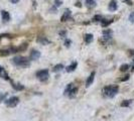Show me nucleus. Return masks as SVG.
I'll return each instance as SVG.
<instances>
[{
    "label": "nucleus",
    "mask_w": 134,
    "mask_h": 121,
    "mask_svg": "<svg viewBox=\"0 0 134 121\" xmlns=\"http://www.w3.org/2000/svg\"><path fill=\"white\" fill-rule=\"evenodd\" d=\"M130 103H131V100H124L121 103V106L122 107H128L130 105Z\"/></svg>",
    "instance_id": "aec40b11"
},
{
    "label": "nucleus",
    "mask_w": 134,
    "mask_h": 121,
    "mask_svg": "<svg viewBox=\"0 0 134 121\" xmlns=\"http://www.w3.org/2000/svg\"><path fill=\"white\" fill-rule=\"evenodd\" d=\"M113 22V20H107V21H105V20L103 19L102 20V25L104 27H106V26H108L110 23H112Z\"/></svg>",
    "instance_id": "412c9836"
},
{
    "label": "nucleus",
    "mask_w": 134,
    "mask_h": 121,
    "mask_svg": "<svg viewBox=\"0 0 134 121\" xmlns=\"http://www.w3.org/2000/svg\"><path fill=\"white\" fill-rule=\"evenodd\" d=\"M54 4H55V6H60V4H63V1L62 0H55L54 1Z\"/></svg>",
    "instance_id": "bb28decb"
},
{
    "label": "nucleus",
    "mask_w": 134,
    "mask_h": 121,
    "mask_svg": "<svg viewBox=\"0 0 134 121\" xmlns=\"http://www.w3.org/2000/svg\"><path fill=\"white\" fill-rule=\"evenodd\" d=\"M18 103H19V98L16 97V96L10 97L9 99L5 100V104H6V106H8V107H15Z\"/></svg>",
    "instance_id": "20e7f679"
},
{
    "label": "nucleus",
    "mask_w": 134,
    "mask_h": 121,
    "mask_svg": "<svg viewBox=\"0 0 134 121\" xmlns=\"http://www.w3.org/2000/svg\"><path fill=\"white\" fill-rule=\"evenodd\" d=\"M132 71L134 72V60H133V67H132Z\"/></svg>",
    "instance_id": "72a5a7b5"
},
{
    "label": "nucleus",
    "mask_w": 134,
    "mask_h": 121,
    "mask_svg": "<svg viewBox=\"0 0 134 121\" xmlns=\"http://www.w3.org/2000/svg\"><path fill=\"white\" fill-rule=\"evenodd\" d=\"M11 84H12L13 89H15L16 91H21V90L24 89V86H22L21 84H15V83H13V82H11Z\"/></svg>",
    "instance_id": "4468645a"
},
{
    "label": "nucleus",
    "mask_w": 134,
    "mask_h": 121,
    "mask_svg": "<svg viewBox=\"0 0 134 121\" xmlns=\"http://www.w3.org/2000/svg\"><path fill=\"white\" fill-rule=\"evenodd\" d=\"M77 93H78V88L75 87L74 84H69L68 87L66 88V90H65L64 94L68 96V97H70V98H74L75 96L77 95Z\"/></svg>",
    "instance_id": "7ed1b4c3"
},
{
    "label": "nucleus",
    "mask_w": 134,
    "mask_h": 121,
    "mask_svg": "<svg viewBox=\"0 0 134 121\" xmlns=\"http://www.w3.org/2000/svg\"><path fill=\"white\" fill-rule=\"evenodd\" d=\"M18 1H19V0H11V2H12V3H17Z\"/></svg>",
    "instance_id": "473e14b6"
},
{
    "label": "nucleus",
    "mask_w": 134,
    "mask_h": 121,
    "mask_svg": "<svg viewBox=\"0 0 134 121\" xmlns=\"http://www.w3.org/2000/svg\"><path fill=\"white\" fill-rule=\"evenodd\" d=\"M109 9L111 11H115L117 9V2H116V0H111L110 1V3H109Z\"/></svg>",
    "instance_id": "9d476101"
},
{
    "label": "nucleus",
    "mask_w": 134,
    "mask_h": 121,
    "mask_svg": "<svg viewBox=\"0 0 134 121\" xmlns=\"http://www.w3.org/2000/svg\"><path fill=\"white\" fill-rule=\"evenodd\" d=\"M84 40H85V41H86V43H90V42H92V40H93V35H92L91 34H85Z\"/></svg>",
    "instance_id": "dca6fc26"
},
{
    "label": "nucleus",
    "mask_w": 134,
    "mask_h": 121,
    "mask_svg": "<svg viewBox=\"0 0 134 121\" xmlns=\"http://www.w3.org/2000/svg\"><path fill=\"white\" fill-rule=\"evenodd\" d=\"M1 16H2V19L4 20V21H8V20L10 19V15L9 13L5 11V10H3L2 12H1Z\"/></svg>",
    "instance_id": "ddd939ff"
},
{
    "label": "nucleus",
    "mask_w": 134,
    "mask_h": 121,
    "mask_svg": "<svg viewBox=\"0 0 134 121\" xmlns=\"http://www.w3.org/2000/svg\"><path fill=\"white\" fill-rule=\"evenodd\" d=\"M60 36H63V37H64V36H66V31H65V30L60 31Z\"/></svg>",
    "instance_id": "c756f323"
},
{
    "label": "nucleus",
    "mask_w": 134,
    "mask_h": 121,
    "mask_svg": "<svg viewBox=\"0 0 134 121\" xmlns=\"http://www.w3.org/2000/svg\"><path fill=\"white\" fill-rule=\"evenodd\" d=\"M36 77L41 82H44L48 79V71L47 70H40L36 73Z\"/></svg>",
    "instance_id": "39448f33"
},
{
    "label": "nucleus",
    "mask_w": 134,
    "mask_h": 121,
    "mask_svg": "<svg viewBox=\"0 0 134 121\" xmlns=\"http://www.w3.org/2000/svg\"><path fill=\"white\" fill-rule=\"evenodd\" d=\"M128 69H129V65L128 64H124V65H122L120 67V71L121 72H126V71H128Z\"/></svg>",
    "instance_id": "6ab92c4d"
},
{
    "label": "nucleus",
    "mask_w": 134,
    "mask_h": 121,
    "mask_svg": "<svg viewBox=\"0 0 134 121\" xmlns=\"http://www.w3.org/2000/svg\"><path fill=\"white\" fill-rule=\"evenodd\" d=\"M70 15H71V11H69V10H66L64 14L62 15V17H60V20L62 21H67L69 18H70Z\"/></svg>",
    "instance_id": "f8f14e48"
},
{
    "label": "nucleus",
    "mask_w": 134,
    "mask_h": 121,
    "mask_svg": "<svg viewBox=\"0 0 134 121\" xmlns=\"http://www.w3.org/2000/svg\"><path fill=\"white\" fill-rule=\"evenodd\" d=\"M119 91V87L116 86V85H109L106 87L103 88V94L105 95L108 98H113L115 95L118 93Z\"/></svg>",
    "instance_id": "f257e3e1"
},
{
    "label": "nucleus",
    "mask_w": 134,
    "mask_h": 121,
    "mask_svg": "<svg viewBox=\"0 0 134 121\" xmlns=\"http://www.w3.org/2000/svg\"><path fill=\"white\" fill-rule=\"evenodd\" d=\"M9 54H10L9 50H8V51H0V54H1V56H8Z\"/></svg>",
    "instance_id": "393cba45"
},
{
    "label": "nucleus",
    "mask_w": 134,
    "mask_h": 121,
    "mask_svg": "<svg viewBox=\"0 0 134 121\" xmlns=\"http://www.w3.org/2000/svg\"><path fill=\"white\" fill-rule=\"evenodd\" d=\"M129 20H130V22L134 23V12H132V13L129 15Z\"/></svg>",
    "instance_id": "a878e982"
},
{
    "label": "nucleus",
    "mask_w": 134,
    "mask_h": 121,
    "mask_svg": "<svg viewBox=\"0 0 134 121\" xmlns=\"http://www.w3.org/2000/svg\"><path fill=\"white\" fill-rule=\"evenodd\" d=\"M17 48H18V52H20V51L23 52V51H25V50L27 48V43H23L22 46H20V47H17Z\"/></svg>",
    "instance_id": "4be33fe9"
},
{
    "label": "nucleus",
    "mask_w": 134,
    "mask_h": 121,
    "mask_svg": "<svg viewBox=\"0 0 134 121\" xmlns=\"http://www.w3.org/2000/svg\"><path fill=\"white\" fill-rule=\"evenodd\" d=\"M129 77H130L129 75H126V76H124V78L121 79V81H122V82H125V81H127L128 79H129Z\"/></svg>",
    "instance_id": "cd10ccee"
},
{
    "label": "nucleus",
    "mask_w": 134,
    "mask_h": 121,
    "mask_svg": "<svg viewBox=\"0 0 134 121\" xmlns=\"http://www.w3.org/2000/svg\"><path fill=\"white\" fill-rule=\"evenodd\" d=\"M6 96H7V93H0V102L4 101Z\"/></svg>",
    "instance_id": "b1692460"
},
{
    "label": "nucleus",
    "mask_w": 134,
    "mask_h": 121,
    "mask_svg": "<svg viewBox=\"0 0 134 121\" xmlns=\"http://www.w3.org/2000/svg\"><path fill=\"white\" fill-rule=\"evenodd\" d=\"M64 69V66L62 65V64H58V65H55L54 67V69H53V72L54 73H59L60 71H62Z\"/></svg>",
    "instance_id": "f3484780"
},
{
    "label": "nucleus",
    "mask_w": 134,
    "mask_h": 121,
    "mask_svg": "<svg viewBox=\"0 0 134 121\" xmlns=\"http://www.w3.org/2000/svg\"><path fill=\"white\" fill-rule=\"evenodd\" d=\"M40 53L38 51H35V50L31 51V53H30V60H37V59H40Z\"/></svg>",
    "instance_id": "0eeeda50"
},
{
    "label": "nucleus",
    "mask_w": 134,
    "mask_h": 121,
    "mask_svg": "<svg viewBox=\"0 0 134 121\" xmlns=\"http://www.w3.org/2000/svg\"><path fill=\"white\" fill-rule=\"evenodd\" d=\"M94 78H95V72H92L91 75L89 76V78L86 81V87H90L92 85V83L94 82Z\"/></svg>",
    "instance_id": "6e6552de"
},
{
    "label": "nucleus",
    "mask_w": 134,
    "mask_h": 121,
    "mask_svg": "<svg viewBox=\"0 0 134 121\" xmlns=\"http://www.w3.org/2000/svg\"><path fill=\"white\" fill-rule=\"evenodd\" d=\"M37 41L40 42V43H42V45H47V43H49L51 41L46 38V37H40V38H37Z\"/></svg>",
    "instance_id": "a211bd4d"
},
{
    "label": "nucleus",
    "mask_w": 134,
    "mask_h": 121,
    "mask_svg": "<svg viewBox=\"0 0 134 121\" xmlns=\"http://www.w3.org/2000/svg\"><path fill=\"white\" fill-rule=\"evenodd\" d=\"M12 63H13L15 66H17V67H28L29 66V60H28V59L25 58V57H21V56L13 58L12 59Z\"/></svg>",
    "instance_id": "f03ea898"
},
{
    "label": "nucleus",
    "mask_w": 134,
    "mask_h": 121,
    "mask_svg": "<svg viewBox=\"0 0 134 121\" xmlns=\"http://www.w3.org/2000/svg\"><path fill=\"white\" fill-rule=\"evenodd\" d=\"M111 35H112V30L111 29H105L103 31V36H104L105 40H109L111 37Z\"/></svg>",
    "instance_id": "9b49d317"
},
{
    "label": "nucleus",
    "mask_w": 134,
    "mask_h": 121,
    "mask_svg": "<svg viewBox=\"0 0 134 121\" xmlns=\"http://www.w3.org/2000/svg\"><path fill=\"white\" fill-rule=\"evenodd\" d=\"M86 6L88 7V8H94L95 6H96V2H95L94 0H87L86 1Z\"/></svg>",
    "instance_id": "2eb2a0df"
},
{
    "label": "nucleus",
    "mask_w": 134,
    "mask_h": 121,
    "mask_svg": "<svg viewBox=\"0 0 134 121\" xmlns=\"http://www.w3.org/2000/svg\"><path fill=\"white\" fill-rule=\"evenodd\" d=\"M76 6H77V7H81L82 5H81L80 2H76Z\"/></svg>",
    "instance_id": "2f4dec72"
},
{
    "label": "nucleus",
    "mask_w": 134,
    "mask_h": 121,
    "mask_svg": "<svg viewBox=\"0 0 134 121\" xmlns=\"http://www.w3.org/2000/svg\"><path fill=\"white\" fill-rule=\"evenodd\" d=\"M0 77H1L2 79H4V80H7V81L10 80V78H9V76L7 74V72L5 71V69L2 68L1 66H0Z\"/></svg>",
    "instance_id": "423d86ee"
},
{
    "label": "nucleus",
    "mask_w": 134,
    "mask_h": 121,
    "mask_svg": "<svg viewBox=\"0 0 134 121\" xmlns=\"http://www.w3.org/2000/svg\"><path fill=\"white\" fill-rule=\"evenodd\" d=\"M71 42H72V41H71L70 40H66V41H65V45H66V47H70V46H71Z\"/></svg>",
    "instance_id": "c85d7f7f"
},
{
    "label": "nucleus",
    "mask_w": 134,
    "mask_h": 121,
    "mask_svg": "<svg viewBox=\"0 0 134 121\" xmlns=\"http://www.w3.org/2000/svg\"><path fill=\"white\" fill-rule=\"evenodd\" d=\"M94 20L95 21H102V20H103V17H102V15H95Z\"/></svg>",
    "instance_id": "5701e85b"
},
{
    "label": "nucleus",
    "mask_w": 134,
    "mask_h": 121,
    "mask_svg": "<svg viewBox=\"0 0 134 121\" xmlns=\"http://www.w3.org/2000/svg\"><path fill=\"white\" fill-rule=\"evenodd\" d=\"M124 2H125V3H127L128 5H132V2H131L130 0H125Z\"/></svg>",
    "instance_id": "7c9ffc66"
},
{
    "label": "nucleus",
    "mask_w": 134,
    "mask_h": 121,
    "mask_svg": "<svg viewBox=\"0 0 134 121\" xmlns=\"http://www.w3.org/2000/svg\"><path fill=\"white\" fill-rule=\"evenodd\" d=\"M77 66H78V63L77 62H74L71 66H68L67 68H66V71H67L68 73H71V72H74L75 70H76V68H77Z\"/></svg>",
    "instance_id": "1a4fd4ad"
}]
</instances>
